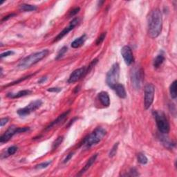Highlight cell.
<instances>
[{"label":"cell","instance_id":"obj_1","mask_svg":"<svg viewBox=\"0 0 177 177\" xmlns=\"http://www.w3.org/2000/svg\"><path fill=\"white\" fill-rule=\"evenodd\" d=\"M147 24L149 37L153 39L158 38L163 27V18L159 9L156 8L151 11L147 19Z\"/></svg>","mask_w":177,"mask_h":177},{"label":"cell","instance_id":"obj_2","mask_svg":"<svg viewBox=\"0 0 177 177\" xmlns=\"http://www.w3.org/2000/svg\"><path fill=\"white\" fill-rule=\"evenodd\" d=\"M48 53H49V51L48 49H44L28 55L19 62L18 65V69L25 70L28 69V68L33 66V64L40 62L45 57H47Z\"/></svg>","mask_w":177,"mask_h":177},{"label":"cell","instance_id":"obj_3","mask_svg":"<svg viewBox=\"0 0 177 177\" xmlns=\"http://www.w3.org/2000/svg\"><path fill=\"white\" fill-rule=\"evenodd\" d=\"M105 135L106 131L105 129L102 127L96 128L93 132H91L90 134L84 138L81 145L85 148H90L93 145H96L101 141V140L103 139Z\"/></svg>","mask_w":177,"mask_h":177},{"label":"cell","instance_id":"obj_4","mask_svg":"<svg viewBox=\"0 0 177 177\" xmlns=\"http://www.w3.org/2000/svg\"><path fill=\"white\" fill-rule=\"evenodd\" d=\"M153 115L159 132L163 134H168L170 127L166 114L162 111H154Z\"/></svg>","mask_w":177,"mask_h":177},{"label":"cell","instance_id":"obj_5","mask_svg":"<svg viewBox=\"0 0 177 177\" xmlns=\"http://www.w3.org/2000/svg\"><path fill=\"white\" fill-rule=\"evenodd\" d=\"M120 76V66L118 63H115L112 65L111 69L107 74L106 82L107 85L113 89L116 84H118Z\"/></svg>","mask_w":177,"mask_h":177},{"label":"cell","instance_id":"obj_6","mask_svg":"<svg viewBox=\"0 0 177 177\" xmlns=\"http://www.w3.org/2000/svg\"><path fill=\"white\" fill-rule=\"evenodd\" d=\"M29 130L28 127H18L15 125H12L8 127L4 134L0 137V143L4 144L11 140L14 135L19 133H23Z\"/></svg>","mask_w":177,"mask_h":177},{"label":"cell","instance_id":"obj_7","mask_svg":"<svg viewBox=\"0 0 177 177\" xmlns=\"http://www.w3.org/2000/svg\"><path fill=\"white\" fill-rule=\"evenodd\" d=\"M155 87L152 84H147L145 87L144 107L145 110H148L154 102Z\"/></svg>","mask_w":177,"mask_h":177},{"label":"cell","instance_id":"obj_8","mask_svg":"<svg viewBox=\"0 0 177 177\" xmlns=\"http://www.w3.org/2000/svg\"><path fill=\"white\" fill-rule=\"evenodd\" d=\"M42 105V101L41 100H36L35 101L31 102V103H29L28 105L24 107L22 109H19L18 110V114L20 116H26L27 115H29L31 113L33 112L35 110H37Z\"/></svg>","mask_w":177,"mask_h":177},{"label":"cell","instance_id":"obj_9","mask_svg":"<svg viewBox=\"0 0 177 177\" xmlns=\"http://www.w3.org/2000/svg\"><path fill=\"white\" fill-rule=\"evenodd\" d=\"M143 71L141 68H135L132 72V82L136 89H139L143 80Z\"/></svg>","mask_w":177,"mask_h":177},{"label":"cell","instance_id":"obj_10","mask_svg":"<svg viewBox=\"0 0 177 177\" xmlns=\"http://www.w3.org/2000/svg\"><path fill=\"white\" fill-rule=\"evenodd\" d=\"M80 22V19L79 18H74L73 20L71 21V22L69 23V26H67V27H65L64 29H63L62 31H61L59 34H58V35L57 36L56 38H55V40H53V42H57V41H59L60 40H62V39L64 37L65 35H67L68 33H69L70 31L71 30H73L76 26L77 25V24H79Z\"/></svg>","mask_w":177,"mask_h":177},{"label":"cell","instance_id":"obj_11","mask_svg":"<svg viewBox=\"0 0 177 177\" xmlns=\"http://www.w3.org/2000/svg\"><path fill=\"white\" fill-rule=\"evenodd\" d=\"M121 55L124 59L125 62L127 65H130L134 61V57L133 55L132 51L129 46H125L121 49Z\"/></svg>","mask_w":177,"mask_h":177},{"label":"cell","instance_id":"obj_12","mask_svg":"<svg viewBox=\"0 0 177 177\" xmlns=\"http://www.w3.org/2000/svg\"><path fill=\"white\" fill-rule=\"evenodd\" d=\"M87 74L86 73V68L82 67L80 69H77L75 70L72 74L70 75L69 78L68 80V82L69 83H74V82H77L80 79L84 76V75Z\"/></svg>","mask_w":177,"mask_h":177},{"label":"cell","instance_id":"obj_13","mask_svg":"<svg viewBox=\"0 0 177 177\" xmlns=\"http://www.w3.org/2000/svg\"><path fill=\"white\" fill-rule=\"evenodd\" d=\"M97 157H98V154H96L92 156L90 159H89L88 161H87V163L85 164V166L83 167V168H82L80 171L79 172V173L77 174V176H81L83 174L84 172H86L88 170V169L90 168V167L93 165V163L95 162V161L97 159Z\"/></svg>","mask_w":177,"mask_h":177},{"label":"cell","instance_id":"obj_14","mask_svg":"<svg viewBox=\"0 0 177 177\" xmlns=\"http://www.w3.org/2000/svg\"><path fill=\"white\" fill-rule=\"evenodd\" d=\"M98 99L102 105L105 107H109L110 105V98L107 92L102 91L98 93Z\"/></svg>","mask_w":177,"mask_h":177},{"label":"cell","instance_id":"obj_15","mask_svg":"<svg viewBox=\"0 0 177 177\" xmlns=\"http://www.w3.org/2000/svg\"><path fill=\"white\" fill-rule=\"evenodd\" d=\"M113 89L116 91V94H117V96L119 97V98L124 99L127 97V93H126L125 89L123 84L118 83L116 84L114 87L113 88Z\"/></svg>","mask_w":177,"mask_h":177},{"label":"cell","instance_id":"obj_16","mask_svg":"<svg viewBox=\"0 0 177 177\" xmlns=\"http://www.w3.org/2000/svg\"><path fill=\"white\" fill-rule=\"evenodd\" d=\"M69 113H70V110L67 111H66V112H64V113H63L62 114H61V115H60L57 118L56 120H55L54 121H53V122L51 123V124L49 125L48 126V127H47V129H46L48 130V129H51V128L53 127H54V126L57 125L58 124H60V123H61L62 122V121L64 120L65 119V118H66L67 117V116H68V114H69Z\"/></svg>","mask_w":177,"mask_h":177},{"label":"cell","instance_id":"obj_17","mask_svg":"<svg viewBox=\"0 0 177 177\" xmlns=\"http://www.w3.org/2000/svg\"><path fill=\"white\" fill-rule=\"evenodd\" d=\"M86 40H87V35H85V34H84V35H82V36H80V37L76 39V40L71 43V47L74 48H77L80 47L81 46H82V44L84 43V42H85Z\"/></svg>","mask_w":177,"mask_h":177},{"label":"cell","instance_id":"obj_18","mask_svg":"<svg viewBox=\"0 0 177 177\" xmlns=\"http://www.w3.org/2000/svg\"><path fill=\"white\" fill-rule=\"evenodd\" d=\"M31 93H32V91L30 90H23V91H19L16 93H8V94H7V97H8V98H21V97L29 95V94H31Z\"/></svg>","mask_w":177,"mask_h":177},{"label":"cell","instance_id":"obj_19","mask_svg":"<svg viewBox=\"0 0 177 177\" xmlns=\"http://www.w3.org/2000/svg\"><path fill=\"white\" fill-rule=\"evenodd\" d=\"M37 6H34V5L27 4H22L19 6V10L23 12H31L37 10Z\"/></svg>","mask_w":177,"mask_h":177},{"label":"cell","instance_id":"obj_20","mask_svg":"<svg viewBox=\"0 0 177 177\" xmlns=\"http://www.w3.org/2000/svg\"><path fill=\"white\" fill-rule=\"evenodd\" d=\"M18 147L15 146V145H13V146L8 147L7 149L6 152H5V154H2V158H6V157H8L9 156H11V155H13L15 154V152L18 151Z\"/></svg>","mask_w":177,"mask_h":177},{"label":"cell","instance_id":"obj_21","mask_svg":"<svg viewBox=\"0 0 177 177\" xmlns=\"http://www.w3.org/2000/svg\"><path fill=\"white\" fill-rule=\"evenodd\" d=\"M176 88H177V81L174 80L169 87V91H170V95L172 99H176L177 96V92H176Z\"/></svg>","mask_w":177,"mask_h":177},{"label":"cell","instance_id":"obj_22","mask_svg":"<svg viewBox=\"0 0 177 177\" xmlns=\"http://www.w3.org/2000/svg\"><path fill=\"white\" fill-rule=\"evenodd\" d=\"M164 61H165V57L163 55H157L156 57L154 59V64H153L154 68H159L162 64H163Z\"/></svg>","mask_w":177,"mask_h":177},{"label":"cell","instance_id":"obj_23","mask_svg":"<svg viewBox=\"0 0 177 177\" xmlns=\"http://www.w3.org/2000/svg\"><path fill=\"white\" fill-rule=\"evenodd\" d=\"M137 159H138V161H139L140 164H143V165L147 164V162H148V159H147L146 156L143 153L138 154Z\"/></svg>","mask_w":177,"mask_h":177},{"label":"cell","instance_id":"obj_24","mask_svg":"<svg viewBox=\"0 0 177 177\" xmlns=\"http://www.w3.org/2000/svg\"><path fill=\"white\" fill-rule=\"evenodd\" d=\"M63 139H64V138H63V136H60V137H58L57 139L55 140L54 143H53L52 149H57V147L60 146V144H61L62 143Z\"/></svg>","mask_w":177,"mask_h":177},{"label":"cell","instance_id":"obj_25","mask_svg":"<svg viewBox=\"0 0 177 177\" xmlns=\"http://www.w3.org/2000/svg\"><path fill=\"white\" fill-rule=\"evenodd\" d=\"M51 161H48L47 162H44V163H40L37 165V166H35V168L37 169H44V168H47V167L49 166V165L51 163Z\"/></svg>","mask_w":177,"mask_h":177},{"label":"cell","instance_id":"obj_26","mask_svg":"<svg viewBox=\"0 0 177 177\" xmlns=\"http://www.w3.org/2000/svg\"><path fill=\"white\" fill-rule=\"evenodd\" d=\"M68 48H67V47H66V46H64V47H63L61 49H60L59 51V52H58L57 55L56 57H55V60H59L61 58L63 55H64L65 54V53H66L67 51Z\"/></svg>","mask_w":177,"mask_h":177},{"label":"cell","instance_id":"obj_27","mask_svg":"<svg viewBox=\"0 0 177 177\" xmlns=\"http://www.w3.org/2000/svg\"><path fill=\"white\" fill-rule=\"evenodd\" d=\"M118 145H119L118 143H115V145H113L112 148H111V151L110 152V154H109V156H110V157H111H111H113L116 154V152H117V149H118Z\"/></svg>","mask_w":177,"mask_h":177},{"label":"cell","instance_id":"obj_28","mask_svg":"<svg viewBox=\"0 0 177 177\" xmlns=\"http://www.w3.org/2000/svg\"><path fill=\"white\" fill-rule=\"evenodd\" d=\"M106 33H103L98 38H97L96 42V45L100 44L103 42L104 40L105 39V37H106Z\"/></svg>","mask_w":177,"mask_h":177},{"label":"cell","instance_id":"obj_29","mask_svg":"<svg viewBox=\"0 0 177 177\" xmlns=\"http://www.w3.org/2000/svg\"><path fill=\"white\" fill-rule=\"evenodd\" d=\"M139 174L138 173V172L136 168H132L130 169V170L129 172V174H125L124 176H139Z\"/></svg>","mask_w":177,"mask_h":177},{"label":"cell","instance_id":"obj_30","mask_svg":"<svg viewBox=\"0 0 177 177\" xmlns=\"http://www.w3.org/2000/svg\"><path fill=\"white\" fill-rule=\"evenodd\" d=\"M33 76V74H32V75H29V76H26V77H22V78H21V79L18 80H17V81H15V82H12V83L9 84H8V85H7V86L15 85V84H18L19 82H21V81H23V80H24L27 79V78H28V77H30L31 76Z\"/></svg>","mask_w":177,"mask_h":177},{"label":"cell","instance_id":"obj_31","mask_svg":"<svg viewBox=\"0 0 177 177\" xmlns=\"http://www.w3.org/2000/svg\"><path fill=\"white\" fill-rule=\"evenodd\" d=\"M80 8L79 7H76V8L73 9L71 11H70V13L69 14V18H71V17L76 15L80 11Z\"/></svg>","mask_w":177,"mask_h":177},{"label":"cell","instance_id":"obj_32","mask_svg":"<svg viewBox=\"0 0 177 177\" xmlns=\"http://www.w3.org/2000/svg\"><path fill=\"white\" fill-rule=\"evenodd\" d=\"M14 53H15V52L13 51H8L2 53V54L0 55V57L4 58V57H8V56H10V55H13Z\"/></svg>","mask_w":177,"mask_h":177},{"label":"cell","instance_id":"obj_33","mask_svg":"<svg viewBox=\"0 0 177 177\" xmlns=\"http://www.w3.org/2000/svg\"><path fill=\"white\" fill-rule=\"evenodd\" d=\"M62 89L59 88V87H52V88H49L47 89L48 91L49 92H54V93H59L61 91Z\"/></svg>","mask_w":177,"mask_h":177},{"label":"cell","instance_id":"obj_34","mask_svg":"<svg viewBox=\"0 0 177 177\" xmlns=\"http://www.w3.org/2000/svg\"><path fill=\"white\" fill-rule=\"evenodd\" d=\"M73 156H74V152H71V153H69V154L67 155L66 158L64 159V161H63V163H67L68 161H69L70 159H71L73 157Z\"/></svg>","mask_w":177,"mask_h":177},{"label":"cell","instance_id":"obj_35","mask_svg":"<svg viewBox=\"0 0 177 177\" xmlns=\"http://www.w3.org/2000/svg\"><path fill=\"white\" fill-rule=\"evenodd\" d=\"M8 122V118H2L1 121H0V126H1V127H4V126L6 125Z\"/></svg>","mask_w":177,"mask_h":177},{"label":"cell","instance_id":"obj_36","mask_svg":"<svg viewBox=\"0 0 177 177\" xmlns=\"http://www.w3.org/2000/svg\"><path fill=\"white\" fill-rule=\"evenodd\" d=\"M15 13H12V14L8 15H7L6 17H4V18L2 19V22H3V21H4L8 20V19H10L11 18H12V17L15 16Z\"/></svg>","mask_w":177,"mask_h":177},{"label":"cell","instance_id":"obj_37","mask_svg":"<svg viewBox=\"0 0 177 177\" xmlns=\"http://www.w3.org/2000/svg\"><path fill=\"white\" fill-rule=\"evenodd\" d=\"M47 80V77H41L40 80L38 81V83L42 84V83H43V82H44L46 80Z\"/></svg>","mask_w":177,"mask_h":177}]
</instances>
